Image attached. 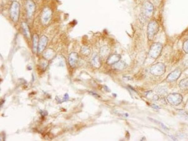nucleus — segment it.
I'll return each instance as SVG.
<instances>
[{"instance_id":"obj_23","label":"nucleus","mask_w":188,"mask_h":141,"mask_svg":"<svg viewBox=\"0 0 188 141\" xmlns=\"http://www.w3.org/2000/svg\"><path fill=\"white\" fill-rule=\"evenodd\" d=\"M154 122H156V123H157V124H160V125L164 129H165V130H167L169 129L164 124H162V122H159V121H156V120H154V119H152Z\"/></svg>"},{"instance_id":"obj_16","label":"nucleus","mask_w":188,"mask_h":141,"mask_svg":"<svg viewBox=\"0 0 188 141\" xmlns=\"http://www.w3.org/2000/svg\"><path fill=\"white\" fill-rule=\"evenodd\" d=\"M39 38L37 34H34L33 36V51L34 52H38V46L39 43Z\"/></svg>"},{"instance_id":"obj_14","label":"nucleus","mask_w":188,"mask_h":141,"mask_svg":"<svg viewBox=\"0 0 188 141\" xmlns=\"http://www.w3.org/2000/svg\"><path fill=\"white\" fill-rule=\"evenodd\" d=\"M22 28L23 30V33L24 35L25 36V37L28 39H30V38H31V33H30V30L29 26L27 25V23H25V22L22 23Z\"/></svg>"},{"instance_id":"obj_22","label":"nucleus","mask_w":188,"mask_h":141,"mask_svg":"<svg viewBox=\"0 0 188 141\" xmlns=\"http://www.w3.org/2000/svg\"><path fill=\"white\" fill-rule=\"evenodd\" d=\"M182 49H183V51H184L186 54H188V39H187V40H186V41L183 43Z\"/></svg>"},{"instance_id":"obj_18","label":"nucleus","mask_w":188,"mask_h":141,"mask_svg":"<svg viewBox=\"0 0 188 141\" xmlns=\"http://www.w3.org/2000/svg\"><path fill=\"white\" fill-rule=\"evenodd\" d=\"M92 64L96 68H99L101 66V61L100 57L97 55H95L92 59Z\"/></svg>"},{"instance_id":"obj_20","label":"nucleus","mask_w":188,"mask_h":141,"mask_svg":"<svg viewBox=\"0 0 188 141\" xmlns=\"http://www.w3.org/2000/svg\"><path fill=\"white\" fill-rule=\"evenodd\" d=\"M156 91L158 94L161 95H164L167 93V89L164 87H162V86L157 87Z\"/></svg>"},{"instance_id":"obj_11","label":"nucleus","mask_w":188,"mask_h":141,"mask_svg":"<svg viewBox=\"0 0 188 141\" xmlns=\"http://www.w3.org/2000/svg\"><path fill=\"white\" fill-rule=\"evenodd\" d=\"M79 59V55L77 52H72L69 55V62L72 67H75L77 64Z\"/></svg>"},{"instance_id":"obj_21","label":"nucleus","mask_w":188,"mask_h":141,"mask_svg":"<svg viewBox=\"0 0 188 141\" xmlns=\"http://www.w3.org/2000/svg\"><path fill=\"white\" fill-rule=\"evenodd\" d=\"M81 53L84 55V56H89L90 54V50L88 47L86 46H83L81 48Z\"/></svg>"},{"instance_id":"obj_9","label":"nucleus","mask_w":188,"mask_h":141,"mask_svg":"<svg viewBox=\"0 0 188 141\" xmlns=\"http://www.w3.org/2000/svg\"><path fill=\"white\" fill-rule=\"evenodd\" d=\"M182 73L181 70H180L179 69H175L174 71L171 72L168 76L166 78V80L167 82H173V81H176L177 79L179 78V77L181 76Z\"/></svg>"},{"instance_id":"obj_17","label":"nucleus","mask_w":188,"mask_h":141,"mask_svg":"<svg viewBox=\"0 0 188 141\" xmlns=\"http://www.w3.org/2000/svg\"><path fill=\"white\" fill-rule=\"evenodd\" d=\"M127 67V64L125 62L122 61H119L115 63L114 64H113V69H116V70H122L123 69H125V67Z\"/></svg>"},{"instance_id":"obj_7","label":"nucleus","mask_w":188,"mask_h":141,"mask_svg":"<svg viewBox=\"0 0 188 141\" xmlns=\"http://www.w3.org/2000/svg\"><path fill=\"white\" fill-rule=\"evenodd\" d=\"M167 102L173 106L180 104L182 101V96L177 93L170 94L167 96Z\"/></svg>"},{"instance_id":"obj_3","label":"nucleus","mask_w":188,"mask_h":141,"mask_svg":"<svg viewBox=\"0 0 188 141\" xmlns=\"http://www.w3.org/2000/svg\"><path fill=\"white\" fill-rule=\"evenodd\" d=\"M151 73L155 76H161L166 72V66L162 62H158L151 66Z\"/></svg>"},{"instance_id":"obj_6","label":"nucleus","mask_w":188,"mask_h":141,"mask_svg":"<svg viewBox=\"0 0 188 141\" xmlns=\"http://www.w3.org/2000/svg\"><path fill=\"white\" fill-rule=\"evenodd\" d=\"M154 13V6L150 2H145L142 5V15L146 18H150L152 16Z\"/></svg>"},{"instance_id":"obj_4","label":"nucleus","mask_w":188,"mask_h":141,"mask_svg":"<svg viewBox=\"0 0 188 141\" xmlns=\"http://www.w3.org/2000/svg\"><path fill=\"white\" fill-rule=\"evenodd\" d=\"M163 46L162 44L159 43H154L149 49V55L153 59H157L161 54Z\"/></svg>"},{"instance_id":"obj_8","label":"nucleus","mask_w":188,"mask_h":141,"mask_svg":"<svg viewBox=\"0 0 188 141\" xmlns=\"http://www.w3.org/2000/svg\"><path fill=\"white\" fill-rule=\"evenodd\" d=\"M25 7L27 17L28 18H31L35 12L36 5L33 0H27L25 3Z\"/></svg>"},{"instance_id":"obj_13","label":"nucleus","mask_w":188,"mask_h":141,"mask_svg":"<svg viewBox=\"0 0 188 141\" xmlns=\"http://www.w3.org/2000/svg\"><path fill=\"white\" fill-rule=\"evenodd\" d=\"M56 54L55 52L53 51V49H47L46 50L43 51V57L46 59V60H51L52 59L54 58V57L55 56Z\"/></svg>"},{"instance_id":"obj_12","label":"nucleus","mask_w":188,"mask_h":141,"mask_svg":"<svg viewBox=\"0 0 188 141\" xmlns=\"http://www.w3.org/2000/svg\"><path fill=\"white\" fill-rule=\"evenodd\" d=\"M121 56L119 54H113L110 55L107 59V64L108 65H113L120 60Z\"/></svg>"},{"instance_id":"obj_5","label":"nucleus","mask_w":188,"mask_h":141,"mask_svg":"<svg viewBox=\"0 0 188 141\" xmlns=\"http://www.w3.org/2000/svg\"><path fill=\"white\" fill-rule=\"evenodd\" d=\"M52 16V11L48 7H45L41 14V22L44 26H46L50 21Z\"/></svg>"},{"instance_id":"obj_15","label":"nucleus","mask_w":188,"mask_h":141,"mask_svg":"<svg viewBox=\"0 0 188 141\" xmlns=\"http://www.w3.org/2000/svg\"><path fill=\"white\" fill-rule=\"evenodd\" d=\"M109 53H110V49L108 48V46H105L100 48V56L102 58L105 59L106 57H108L110 56Z\"/></svg>"},{"instance_id":"obj_10","label":"nucleus","mask_w":188,"mask_h":141,"mask_svg":"<svg viewBox=\"0 0 188 141\" xmlns=\"http://www.w3.org/2000/svg\"><path fill=\"white\" fill-rule=\"evenodd\" d=\"M48 39L46 36L43 35L40 38L38 46V53H41L45 51V49L48 43Z\"/></svg>"},{"instance_id":"obj_19","label":"nucleus","mask_w":188,"mask_h":141,"mask_svg":"<svg viewBox=\"0 0 188 141\" xmlns=\"http://www.w3.org/2000/svg\"><path fill=\"white\" fill-rule=\"evenodd\" d=\"M179 88L182 90L188 89V78H186L181 81L179 83Z\"/></svg>"},{"instance_id":"obj_2","label":"nucleus","mask_w":188,"mask_h":141,"mask_svg":"<svg viewBox=\"0 0 188 141\" xmlns=\"http://www.w3.org/2000/svg\"><path fill=\"white\" fill-rule=\"evenodd\" d=\"M20 3L16 1L12 2L10 9V18L14 22H18L20 17Z\"/></svg>"},{"instance_id":"obj_1","label":"nucleus","mask_w":188,"mask_h":141,"mask_svg":"<svg viewBox=\"0 0 188 141\" xmlns=\"http://www.w3.org/2000/svg\"><path fill=\"white\" fill-rule=\"evenodd\" d=\"M159 30V25L156 20H152L149 22L147 26V37L149 41H152Z\"/></svg>"},{"instance_id":"obj_24","label":"nucleus","mask_w":188,"mask_h":141,"mask_svg":"<svg viewBox=\"0 0 188 141\" xmlns=\"http://www.w3.org/2000/svg\"><path fill=\"white\" fill-rule=\"evenodd\" d=\"M152 106L153 107L156 108V109H159V108H160L159 106H156L155 104H152Z\"/></svg>"}]
</instances>
